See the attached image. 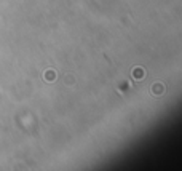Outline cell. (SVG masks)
<instances>
[{
    "label": "cell",
    "instance_id": "obj_1",
    "mask_svg": "<svg viewBox=\"0 0 182 171\" xmlns=\"http://www.w3.org/2000/svg\"><path fill=\"white\" fill-rule=\"evenodd\" d=\"M153 93H155V94L163 93V86H162V85H153Z\"/></svg>",
    "mask_w": 182,
    "mask_h": 171
}]
</instances>
